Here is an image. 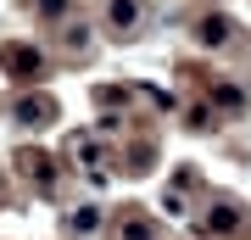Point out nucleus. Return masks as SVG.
I'll use <instances>...</instances> for the list:
<instances>
[{
  "mask_svg": "<svg viewBox=\"0 0 251 240\" xmlns=\"http://www.w3.org/2000/svg\"><path fill=\"white\" fill-rule=\"evenodd\" d=\"M0 67H6L11 79H34L45 62H39V51H34V45H6V51H0Z\"/></svg>",
  "mask_w": 251,
  "mask_h": 240,
  "instance_id": "nucleus-1",
  "label": "nucleus"
},
{
  "mask_svg": "<svg viewBox=\"0 0 251 240\" xmlns=\"http://www.w3.org/2000/svg\"><path fill=\"white\" fill-rule=\"evenodd\" d=\"M106 28L112 34H134L140 28V6L134 0H106Z\"/></svg>",
  "mask_w": 251,
  "mask_h": 240,
  "instance_id": "nucleus-2",
  "label": "nucleus"
},
{
  "mask_svg": "<svg viewBox=\"0 0 251 240\" xmlns=\"http://www.w3.org/2000/svg\"><path fill=\"white\" fill-rule=\"evenodd\" d=\"M234 229H240V213H234V207H224V201H218L212 213H206V235H234Z\"/></svg>",
  "mask_w": 251,
  "mask_h": 240,
  "instance_id": "nucleus-3",
  "label": "nucleus"
},
{
  "mask_svg": "<svg viewBox=\"0 0 251 240\" xmlns=\"http://www.w3.org/2000/svg\"><path fill=\"white\" fill-rule=\"evenodd\" d=\"M17 117H23V123H50L56 101H17Z\"/></svg>",
  "mask_w": 251,
  "mask_h": 240,
  "instance_id": "nucleus-4",
  "label": "nucleus"
},
{
  "mask_svg": "<svg viewBox=\"0 0 251 240\" xmlns=\"http://www.w3.org/2000/svg\"><path fill=\"white\" fill-rule=\"evenodd\" d=\"M45 17H50V23H62V17H67V0H45Z\"/></svg>",
  "mask_w": 251,
  "mask_h": 240,
  "instance_id": "nucleus-5",
  "label": "nucleus"
},
{
  "mask_svg": "<svg viewBox=\"0 0 251 240\" xmlns=\"http://www.w3.org/2000/svg\"><path fill=\"white\" fill-rule=\"evenodd\" d=\"M123 240H151V223H140V218H134V223H128V235H123Z\"/></svg>",
  "mask_w": 251,
  "mask_h": 240,
  "instance_id": "nucleus-6",
  "label": "nucleus"
}]
</instances>
